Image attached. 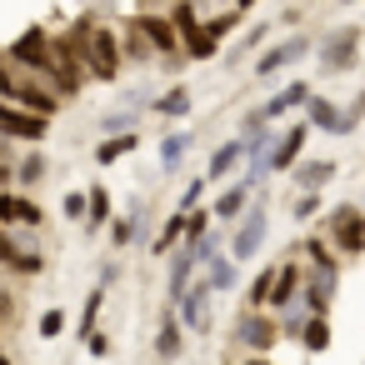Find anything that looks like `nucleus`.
<instances>
[{"instance_id":"nucleus-1","label":"nucleus","mask_w":365,"mask_h":365,"mask_svg":"<svg viewBox=\"0 0 365 365\" xmlns=\"http://www.w3.org/2000/svg\"><path fill=\"white\" fill-rule=\"evenodd\" d=\"M0 91H6L21 110H31V115H41V120H51L56 115V106H61V96H51V91H41V86H31V81H16L11 71H0Z\"/></svg>"},{"instance_id":"nucleus-2","label":"nucleus","mask_w":365,"mask_h":365,"mask_svg":"<svg viewBox=\"0 0 365 365\" xmlns=\"http://www.w3.org/2000/svg\"><path fill=\"white\" fill-rule=\"evenodd\" d=\"M265 240V210H245L240 225H235V240H230V260H250Z\"/></svg>"},{"instance_id":"nucleus-3","label":"nucleus","mask_w":365,"mask_h":365,"mask_svg":"<svg viewBox=\"0 0 365 365\" xmlns=\"http://www.w3.org/2000/svg\"><path fill=\"white\" fill-rule=\"evenodd\" d=\"M235 335H240V345H250V350H270V345L280 340V325L265 320L260 310H245V315L235 320Z\"/></svg>"},{"instance_id":"nucleus-4","label":"nucleus","mask_w":365,"mask_h":365,"mask_svg":"<svg viewBox=\"0 0 365 365\" xmlns=\"http://www.w3.org/2000/svg\"><path fill=\"white\" fill-rule=\"evenodd\" d=\"M330 220H335V245H340L345 255H360V250H365V215H360L355 205H340Z\"/></svg>"},{"instance_id":"nucleus-5","label":"nucleus","mask_w":365,"mask_h":365,"mask_svg":"<svg viewBox=\"0 0 365 365\" xmlns=\"http://www.w3.org/2000/svg\"><path fill=\"white\" fill-rule=\"evenodd\" d=\"M11 61H16V66H31V71H56V56H51L46 31L21 36V41H16V51H11Z\"/></svg>"},{"instance_id":"nucleus-6","label":"nucleus","mask_w":365,"mask_h":365,"mask_svg":"<svg viewBox=\"0 0 365 365\" xmlns=\"http://www.w3.org/2000/svg\"><path fill=\"white\" fill-rule=\"evenodd\" d=\"M51 120L31 115V110H16V106H0V135H16V140H41Z\"/></svg>"},{"instance_id":"nucleus-7","label":"nucleus","mask_w":365,"mask_h":365,"mask_svg":"<svg viewBox=\"0 0 365 365\" xmlns=\"http://www.w3.org/2000/svg\"><path fill=\"white\" fill-rule=\"evenodd\" d=\"M86 51H91V71H96V76L110 81V76L120 71V46H115L110 31H91V46H86Z\"/></svg>"},{"instance_id":"nucleus-8","label":"nucleus","mask_w":365,"mask_h":365,"mask_svg":"<svg viewBox=\"0 0 365 365\" xmlns=\"http://www.w3.org/2000/svg\"><path fill=\"white\" fill-rule=\"evenodd\" d=\"M180 320L190 325V330H205V320H210V280H200V285H190L180 300Z\"/></svg>"},{"instance_id":"nucleus-9","label":"nucleus","mask_w":365,"mask_h":365,"mask_svg":"<svg viewBox=\"0 0 365 365\" xmlns=\"http://www.w3.org/2000/svg\"><path fill=\"white\" fill-rule=\"evenodd\" d=\"M355 61V31H335L330 41H325V56H320V71L325 76H335V71H345Z\"/></svg>"},{"instance_id":"nucleus-10","label":"nucleus","mask_w":365,"mask_h":365,"mask_svg":"<svg viewBox=\"0 0 365 365\" xmlns=\"http://www.w3.org/2000/svg\"><path fill=\"white\" fill-rule=\"evenodd\" d=\"M310 51V36H295V41H285V46H275V51H265L260 61H255V71L260 76H270V71H280V66H290V61H300Z\"/></svg>"},{"instance_id":"nucleus-11","label":"nucleus","mask_w":365,"mask_h":365,"mask_svg":"<svg viewBox=\"0 0 365 365\" xmlns=\"http://www.w3.org/2000/svg\"><path fill=\"white\" fill-rule=\"evenodd\" d=\"M305 135H310V125H290L280 140H275V155H270V170H290L295 165V155L305 150Z\"/></svg>"},{"instance_id":"nucleus-12","label":"nucleus","mask_w":365,"mask_h":365,"mask_svg":"<svg viewBox=\"0 0 365 365\" xmlns=\"http://www.w3.org/2000/svg\"><path fill=\"white\" fill-rule=\"evenodd\" d=\"M240 155H245V135H240V140H225V145L210 155V170H205V180H220V175H230Z\"/></svg>"},{"instance_id":"nucleus-13","label":"nucleus","mask_w":365,"mask_h":365,"mask_svg":"<svg viewBox=\"0 0 365 365\" xmlns=\"http://www.w3.org/2000/svg\"><path fill=\"white\" fill-rule=\"evenodd\" d=\"M330 175H335V160H305L295 180H300V190H305V195H315V190L330 180Z\"/></svg>"},{"instance_id":"nucleus-14","label":"nucleus","mask_w":365,"mask_h":365,"mask_svg":"<svg viewBox=\"0 0 365 365\" xmlns=\"http://www.w3.org/2000/svg\"><path fill=\"white\" fill-rule=\"evenodd\" d=\"M295 290H300V265H280V275H275V295H270V305L280 310V305H295Z\"/></svg>"},{"instance_id":"nucleus-15","label":"nucleus","mask_w":365,"mask_h":365,"mask_svg":"<svg viewBox=\"0 0 365 365\" xmlns=\"http://www.w3.org/2000/svg\"><path fill=\"white\" fill-rule=\"evenodd\" d=\"M305 101H310V91L295 81V86H285V91H280V96L265 106V120H275V115H285V110H295V106H305Z\"/></svg>"},{"instance_id":"nucleus-16","label":"nucleus","mask_w":365,"mask_h":365,"mask_svg":"<svg viewBox=\"0 0 365 365\" xmlns=\"http://www.w3.org/2000/svg\"><path fill=\"white\" fill-rule=\"evenodd\" d=\"M245 195H250V185L240 180V185H230L220 200H215V210L210 215H220V220H235V215H245Z\"/></svg>"},{"instance_id":"nucleus-17","label":"nucleus","mask_w":365,"mask_h":365,"mask_svg":"<svg viewBox=\"0 0 365 365\" xmlns=\"http://www.w3.org/2000/svg\"><path fill=\"white\" fill-rule=\"evenodd\" d=\"M140 31H145V36L155 41V51H165V56L175 51V26H170V21H155V16H140Z\"/></svg>"},{"instance_id":"nucleus-18","label":"nucleus","mask_w":365,"mask_h":365,"mask_svg":"<svg viewBox=\"0 0 365 365\" xmlns=\"http://www.w3.org/2000/svg\"><path fill=\"white\" fill-rule=\"evenodd\" d=\"M310 120H315L320 130H335V135H340V125H345V115H335V106H330L325 96H310Z\"/></svg>"},{"instance_id":"nucleus-19","label":"nucleus","mask_w":365,"mask_h":365,"mask_svg":"<svg viewBox=\"0 0 365 365\" xmlns=\"http://www.w3.org/2000/svg\"><path fill=\"white\" fill-rule=\"evenodd\" d=\"M275 275H280V270H260V275H255V285H250V310L270 305V295H275Z\"/></svg>"},{"instance_id":"nucleus-20","label":"nucleus","mask_w":365,"mask_h":365,"mask_svg":"<svg viewBox=\"0 0 365 365\" xmlns=\"http://www.w3.org/2000/svg\"><path fill=\"white\" fill-rule=\"evenodd\" d=\"M155 350H160V360H170V355H180V325H175V320H160V335H155Z\"/></svg>"},{"instance_id":"nucleus-21","label":"nucleus","mask_w":365,"mask_h":365,"mask_svg":"<svg viewBox=\"0 0 365 365\" xmlns=\"http://www.w3.org/2000/svg\"><path fill=\"white\" fill-rule=\"evenodd\" d=\"M125 150H135V135H115V140H101L96 160H101V165H110V160H120Z\"/></svg>"},{"instance_id":"nucleus-22","label":"nucleus","mask_w":365,"mask_h":365,"mask_svg":"<svg viewBox=\"0 0 365 365\" xmlns=\"http://www.w3.org/2000/svg\"><path fill=\"white\" fill-rule=\"evenodd\" d=\"M185 220H190V215H170V220H165V230L155 235V255H165V250H170V245L185 235Z\"/></svg>"},{"instance_id":"nucleus-23","label":"nucleus","mask_w":365,"mask_h":365,"mask_svg":"<svg viewBox=\"0 0 365 365\" xmlns=\"http://www.w3.org/2000/svg\"><path fill=\"white\" fill-rule=\"evenodd\" d=\"M330 345V325H325V315H310L305 320V350H325Z\"/></svg>"},{"instance_id":"nucleus-24","label":"nucleus","mask_w":365,"mask_h":365,"mask_svg":"<svg viewBox=\"0 0 365 365\" xmlns=\"http://www.w3.org/2000/svg\"><path fill=\"white\" fill-rule=\"evenodd\" d=\"M155 110H160V115H185V110H190V91H180V86H175L170 96H160V101H155Z\"/></svg>"},{"instance_id":"nucleus-25","label":"nucleus","mask_w":365,"mask_h":365,"mask_svg":"<svg viewBox=\"0 0 365 365\" xmlns=\"http://www.w3.org/2000/svg\"><path fill=\"white\" fill-rule=\"evenodd\" d=\"M185 150H190V135H165L160 140V165H175Z\"/></svg>"},{"instance_id":"nucleus-26","label":"nucleus","mask_w":365,"mask_h":365,"mask_svg":"<svg viewBox=\"0 0 365 365\" xmlns=\"http://www.w3.org/2000/svg\"><path fill=\"white\" fill-rule=\"evenodd\" d=\"M185 51H190V61H210V56H215V41L205 36V26H200V31L185 41Z\"/></svg>"},{"instance_id":"nucleus-27","label":"nucleus","mask_w":365,"mask_h":365,"mask_svg":"<svg viewBox=\"0 0 365 365\" xmlns=\"http://www.w3.org/2000/svg\"><path fill=\"white\" fill-rule=\"evenodd\" d=\"M240 16H245V6H235V11H225V16H215V21L205 26V36H210V41H215V36H225L230 26H240Z\"/></svg>"},{"instance_id":"nucleus-28","label":"nucleus","mask_w":365,"mask_h":365,"mask_svg":"<svg viewBox=\"0 0 365 365\" xmlns=\"http://www.w3.org/2000/svg\"><path fill=\"white\" fill-rule=\"evenodd\" d=\"M230 280H235V270H230V260H225V255H215V260H210V290H225Z\"/></svg>"},{"instance_id":"nucleus-29","label":"nucleus","mask_w":365,"mask_h":365,"mask_svg":"<svg viewBox=\"0 0 365 365\" xmlns=\"http://www.w3.org/2000/svg\"><path fill=\"white\" fill-rule=\"evenodd\" d=\"M101 300H106V290H91V300H86V315H81V335H96V315H101Z\"/></svg>"},{"instance_id":"nucleus-30","label":"nucleus","mask_w":365,"mask_h":365,"mask_svg":"<svg viewBox=\"0 0 365 365\" xmlns=\"http://www.w3.org/2000/svg\"><path fill=\"white\" fill-rule=\"evenodd\" d=\"M66 215H71V220H91V195L71 190V195H66Z\"/></svg>"},{"instance_id":"nucleus-31","label":"nucleus","mask_w":365,"mask_h":365,"mask_svg":"<svg viewBox=\"0 0 365 365\" xmlns=\"http://www.w3.org/2000/svg\"><path fill=\"white\" fill-rule=\"evenodd\" d=\"M26 255H31V250H21V245H16V240H11L6 230H0V260H6V265H16V270H21V260H26Z\"/></svg>"},{"instance_id":"nucleus-32","label":"nucleus","mask_w":365,"mask_h":365,"mask_svg":"<svg viewBox=\"0 0 365 365\" xmlns=\"http://www.w3.org/2000/svg\"><path fill=\"white\" fill-rule=\"evenodd\" d=\"M106 215H110V200H106V190L96 185V190H91V225H106Z\"/></svg>"},{"instance_id":"nucleus-33","label":"nucleus","mask_w":365,"mask_h":365,"mask_svg":"<svg viewBox=\"0 0 365 365\" xmlns=\"http://www.w3.org/2000/svg\"><path fill=\"white\" fill-rule=\"evenodd\" d=\"M21 180H26V185H36V180H46V155H31V160L21 165Z\"/></svg>"},{"instance_id":"nucleus-34","label":"nucleus","mask_w":365,"mask_h":365,"mask_svg":"<svg viewBox=\"0 0 365 365\" xmlns=\"http://www.w3.org/2000/svg\"><path fill=\"white\" fill-rule=\"evenodd\" d=\"M61 330H66V315H61V310H46V315H41V335L51 340V335H61Z\"/></svg>"},{"instance_id":"nucleus-35","label":"nucleus","mask_w":365,"mask_h":365,"mask_svg":"<svg viewBox=\"0 0 365 365\" xmlns=\"http://www.w3.org/2000/svg\"><path fill=\"white\" fill-rule=\"evenodd\" d=\"M11 220H21V200L16 195H0V225H11Z\"/></svg>"},{"instance_id":"nucleus-36","label":"nucleus","mask_w":365,"mask_h":365,"mask_svg":"<svg viewBox=\"0 0 365 365\" xmlns=\"http://www.w3.org/2000/svg\"><path fill=\"white\" fill-rule=\"evenodd\" d=\"M320 210V195H300V205H295V220H310Z\"/></svg>"},{"instance_id":"nucleus-37","label":"nucleus","mask_w":365,"mask_h":365,"mask_svg":"<svg viewBox=\"0 0 365 365\" xmlns=\"http://www.w3.org/2000/svg\"><path fill=\"white\" fill-rule=\"evenodd\" d=\"M21 225H41V210H36V200H21Z\"/></svg>"},{"instance_id":"nucleus-38","label":"nucleus","mask_w":365,"mask_h":365,"mask_svg":"<svg viewBox=\"0 0 365 365\" xmlns=\"http://www.w3.org/2000/svg\"><path fill=\"white\" fill-rule=\"evenodd\" d=\"M130 230H135L130 220H115V245H125V240H130Z\"/></svg>"},{"instance_id":"nucleus-39","label":"nucleus","mask_w":365,"mask_h":365,"mask_svg":"<svg viewBox=\"0 0 365 365\" xmlns=\"http://www.w3.org/2000/svg\"><path fill=\"white\" fill-rule=\"evenodd\" d=\"M245 365H270V360H245Z\"/></svg>"},{"instance_id":"nucleus-40","label":"nucleus","mask_w":365,"mask_h":365,"mask_svg":"<svg viewBox=\"0 0 365 365\" xmlns=\"http://www.w3.org/2000/svg\"><path fill=\"white\" fill-rule=\"evenodd\" d=\"M0 315H6V295H0Z\"/></svg>"},{"instance_id":"nucleus-41","label":"nucleus","mask_w":365,"mask_h":365,"mask_svg":"<svg viewBox=\"0 0 365 365\" xmlns=\"http://www.w3.org/2000/svg\"><path fill=\"white\" fill-rule=\"evenodd\" d=\"M0 365H11V360H6V355H0Z\"/></svg>"},{"instance_id":"nucleus-42","label":"nucleus","mask_w":365,"mask_h":365,"mask_svg":"<svg viewBox=\"0 0 365 365\" xmlns=\"http://www.w3.org/2000/svg\"><path fill=\"white\" fill-rule=\"evenodd\" d=\"M0 180H6V170H0Z\"/></svg>"}]
</instances>
